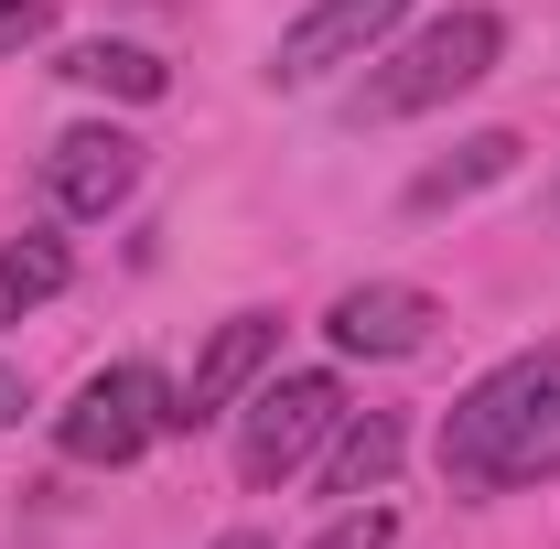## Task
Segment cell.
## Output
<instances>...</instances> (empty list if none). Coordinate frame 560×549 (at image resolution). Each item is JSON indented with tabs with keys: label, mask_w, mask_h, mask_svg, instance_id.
Returning a JSON list of instances; mask_svg holds the SVG:
<instances>
[{
	"label": "cell",
	"mask_w": 560,
	"mask_h": 549,
	"mask_svg": "<svg viewBox=\"0 0 560 549\" xmlns=\"http://www.w3.org/2000/svg\"><path fill=\"white\" fill-rule=\"evenodd\" d=\"M22 410H33V388H22V366H0V431H11Z\"/></svg>",
	"instance_id": "obj_16"
},
{
	"label": "cell",
	"mask_w": 560,
	"mask_h": 549,
	"mask_svg": "<svg viewBox=\"0 0 560 549\" xmlns=\"http://www.w3.org/2000/svg\"><path fill=\"white\" fill-rule=\"evenodd\" d=\"M280 355V313H226L206 335V355H195V377L173 388V431H206V420H226L248 388H259V366Z\"/></svg>",
	"instance_id": "obj_6"
},
{
	"label": "cell",
	"mask_w": 560,
	"mask_h": 549,
	"mask_svg": "<svg viewBox=\"0 0 560 549\" xmlns=\"http://www.w3.org/2000/svg\"><path fill=\"white\" fill-rule=\"evenodd\" d=\"M66 22V0H0V55H22V44H44Z\"/></svg>",
	"instance_id": "obj_15"
},
{
	"label": "cell",
	"mask_w": 560,
	"mask_h": 549,
	"mask_svg": "<svg viewBox=\"0 0 560 549\" xmlns=\"http://www.w3.org/2000/svg\"><path fill=\"white\" fill-rule=\"evenodd\" d=\"M388 539H399V517H388L377 495H355V506H335V528H324L313 549H388Z\"/></svg>",
	"instance_id": "obj_14"
},
{
	"label": "cell",
	"mask_w": 560,
	"mask_h": 549,
	"mask_svg": "<svg viewBox=\"0 0 560 549\" xmlns=\"http://www.w3.org/2000/svg\"><path fill=\"white\" fill-rule=\"evenodd\" d=\"M162 431H173V377H162L151 355H119V366H97L66 410H55V453L119 475V464H140Z\"/></svg>",
	"instance_id": "obj_2"
},
{
	"label": "cell",
	"mask_w": 560,
	"mask_h": 549,
	"mask_svg": "<svg viewBox=\"0 0 560 549\" xmlns=\"http://www.w3.org/2000/svg\"><path fill=\"white\" fill-rule=\"evenodd\" d=\"M66 280H75V248L55 237V226H22V237H0V335H11L22 313H44Z\"/></svg>",
	"instance_id": "obj_10"
},
{
	"label": "cell",
	"mask_w": 560,
	"mask_h": 549,
	"mask_svg": "<svg viewBox=\"0 0 560 549\" xmlns=\"http://www.w3.org/2000/svg\"><path fill=\"white\" fill-rule=\"evenodd\" d=\"M399 453H410L399 410H346V420H335V453H324V495H335V506H355V495H388Z\"/></svg>",
	"instance_id": "obj_9"
},
{
	"label": "cell",
	"mask_w": 560,
	"mask_h": 549,
	"mask_svg": "<svg viewBox=\"0 0 560 549\" xmlns=\"http://www.w3.org/2000/svg\"><path fill=\"white\" fill-rule=\"evenodd\" d=\"M55 75H66V86H86V97H130V108H151V97L173 86V75H162V55H140V44H75Z\"/></svg>",
	"instance_id": "obj_12"
},
{
	"label": "cell",
	"mask_w": 560,
	"mask_h": 549,
	"mask_svg": "<svg viewBox=\"0 0 560 549\" xmlns=\"http://www.w3.org/2000/svg\"><path fill=\"white\" fill-rule=\"evenodd\" d=\"M495 55H506V22H495V11H442V22H420L410 44L355 86V119H420V108L486 86Z\"/></svg>",
	"instance_id": "obj_1"
},
{
	"label": "cell",
	"mask_w": 560,
	"mask_h": 549,
	"mask_svg": "<svg viewBox=\"0 0 560 549\" xmlns=\"http://www.w3.org/2000/svg\"><path fill=\"white\" fill-rule=\"evenodd\" d=\"M560 475V388L539 399V410L506 431V453H495V475H486V495H506V484H550Z\"/></svg>",
	"instance_id": "obj_13"
},
{
	"label": "cell",
	"mask_w": 560,
	"mask_h": 549,
	"mask_svg": "<svg viewBox=\"0 0 560 549\" xmlns=\"http://www.w3.org/2000/svg\"><path fill=\"white\" fill-rule=\"evenodd\" d=\"M335 420H346V377H324V366L248 388V410H237V475L248 484H291L335 442Z\"/></svg>",
	"instance_id": "obj_3"
},
{
	"label": "cell",
	"mask_w": 560,
	"mask_h": 549,
	"mask_svg": "<svg viewBox=\"0 0 560 549\" xmlns=\"http://www.w3.org/2000/svg\"><path fill=\"white\" fill-rule=\"evenodd\" d=\"M560 388V355L539 344V355H506V366H486L453 410H442V475L464 484V495H486V475H495V453H506V431L539 410Z\"/></svg>",
	"instance_id": "obj_4"
},
{
	"label": "cell",
	"mask_w": 560,
	"mask_h": 549,
	"mask_svg": "<svg viewBox=\"0 0 560 549\" xmlns=\"http://www.w3.org/2000/svg\"><path fill=\"white\" fill-rule=\"evenodd\" d=\"M215 549H280V539H259V528H226V539H215Z\"/></svg>",
	"instance_id": "obj_17"
},
{
	"label": "cell",
	"mask_w": 560,
	"mask_h": 549,
	"mask_svg": "<svg viewBox=\"0 0 560 549\" xmlns=\"http://www.w3.org/2000/svg\"><path fill=\"white\" fill-rule=\"evenodd\" d=\"M517 173V130H475L453 162H431L410 184V215H442V206H464V195H486V184H506Z\"/></svg>",
	"instance_id": "obj_11"
},
{
	"label": "cell",
	"mask_w": 560,
	"mask_h": 549,
	"mask_svg": "<svg viewBox=\"0 0 560 549\" xmlns=\"http://www.w3.org/2000/svg\"><path fill=\"white\" fill-rule=\"evenodd\" d=\"M431 324H442V302H431L420 280H355V291H335V313H324L335 355H377V366L420 355V344H431Z\"/></svg>",
	"instance_id": "obj_7"
},
{
	"label": "cell",
	"mask_w": 560,
	"mask_h": 549,
	"mask_svg": "<svg viewBox=\"0 0 560 549\" xmlns=\"http://www.w3.org/2000/svg\"><path fill=\"white\" fill-rule=\"evenodd\" d=\"M399 11H410V0H313L270 44V86H324L335 66H366V55L399 33Z\"/></svg>",
	"instance_id": "obj_5"
},
{
	"label": "cell",
	"mask_w": 560,
	"mask_h": 549,
	"mask_svg": "<svg viewBox=\"0 0 560 549\" xmlns=\"http://www.w3.org/2000/svg\"><path fill=\"white\" fill-rule=\"evenodd\" d=\"M44 195L55 215H119L140 195V140L119 119H86V130L55 140V162H44Z\"/></svg>",
	"instance_id": "obj_8"
}]
</instances>
